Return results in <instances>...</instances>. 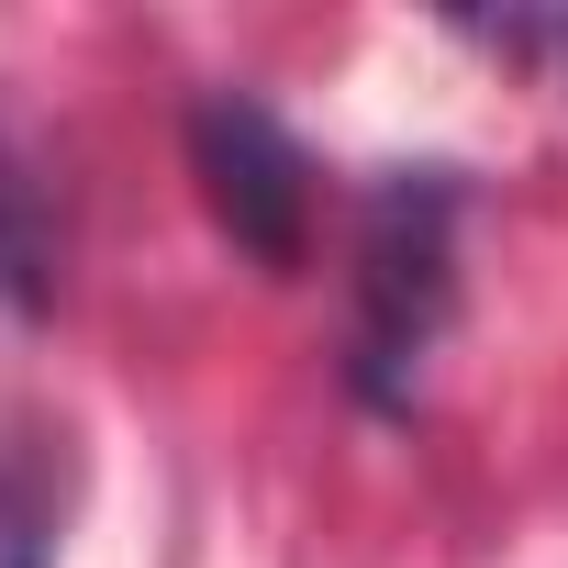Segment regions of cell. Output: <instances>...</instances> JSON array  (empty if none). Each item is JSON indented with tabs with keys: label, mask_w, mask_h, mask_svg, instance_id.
<instances>
[{
	"label": "cell",
	"mask_w": 568,
	"mask_h": 568,
	"mask_svg": "<svg viewBox=\"0 0 568 568\" xmlns=\"http://www.w3.org/2000/svg\"><path fill=\"white\" fill-rule=\"evenodd\" d=\"M446 324H457V179L402 168L368 190V223H357V357H346L357 390L402 413Z\"/></svg>",
	"instance_id": "cell-1"
},
{
	"label": "cell",
	"mask_w": 568,
	"mask_h": 568,
	"mask_svg": "<svg viewBox=\"0 0 568 568\" xmlns=\"http://www.w3.org/2000/svg\"><path fill=\"white\" fill-rule=\"evenodd\" d=\"M190 179H201V201H212V223L234 234L245 267L291 278L313 256V156H302V134L267 101L201 90L190 101Z\"/></svg>",
	"instance_id": "cell-2"
},
{
	"label": "cell",
	"mask_w": 568,
	"mask_h": 568,
	"mask_svg": "<svg viewBox=\"0 0 568 568\" xmlns=\"http://www.w3.org/2000/svg\"><path fill=\"white\" fill-rule=\"evenodd\" d=\"M68 435L12 424L0 435V568H57V524H68Z\"/></svg>",
	"instance_id": "cell-3"
},
{
	"label": "cell",
	"mask_w": 568,
	"mask_h": 568,
	"mask_svg": "<svg viewBox=\"0 0 568 568\" xmlns=\"http://www.w3.org/2000/svg\"><path fill=\"white\" fill-rule=\"evenodd\" d=\"M57 302V212L34 156L0 134V313H45Z\"/></svg>",
	"instance_id": "cell-4"
},
{
	"label": "cell",
	"mask_w": 568,
	"mask_h": 568,
	"mask_svg": "<svg viewBox=\"0 0 568 568\" xmlns=\"http://www.w3.org/2000/svg\"><path fill=\"white\" fill-rule=\"evenodd\" d=\"M457 34L490 45V57H524V68H546L568 90V12H501V23H457Z\"/></svg>",
	"instance_id": "cell-5"
}]
</instances>
